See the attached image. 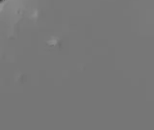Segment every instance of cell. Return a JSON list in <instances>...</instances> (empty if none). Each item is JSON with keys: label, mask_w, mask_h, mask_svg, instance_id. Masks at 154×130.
<instances>
[{"label": "cell", "mask_w": 154, "mask_h": 130, "mask_svg": "<svg viewBox=\"0 0 154 130\" xmlns=\"http://www.w3.org/2000/svg\"><path fill=\"white\" fill-rule=\"evenodd\" d=\"M0 1H2V0H0Z\"/></svg>", "instance_id": "obj_1"}]
</instances>
